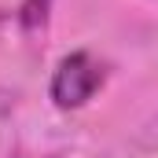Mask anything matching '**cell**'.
Masks as SVG:
<instances>
[{"mask_svg": "<svg viewBox=\"0 0 158 158\" xmlns=\"http://www.w3.org/2000/svg\"><path fill=\"white\" fill-rule=\"evenodd\" d=\"M99 85H103V66L88 52H70L66 59H59V66L52 74V99H55V107L74 110L96 96Z\"/></svg>", "mask_w": 158, "mask_h": 158, "instance_id": "obj_1", "label": "cell"}]
</instances>
